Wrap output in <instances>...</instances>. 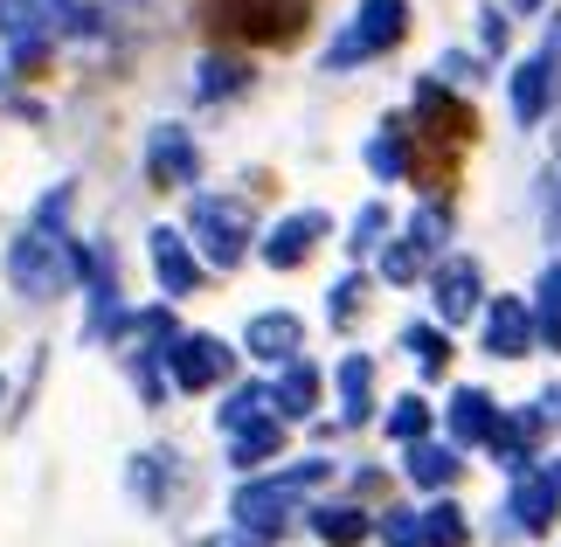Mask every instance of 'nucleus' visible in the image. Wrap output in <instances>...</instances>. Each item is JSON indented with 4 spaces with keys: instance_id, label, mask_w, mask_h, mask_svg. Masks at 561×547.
Here are the masks:
<instances>
[{
    "instance_id": "1",
    "label": "nucleus",
    "mask_w": 561,
    "mask_h": 547,
    "mask_svg": "<svg viewBox=\"0 0 561 547\" xmlns=\"http://www.w3.org/2000/svg\"><path fill=\"white\" fill-rule=\"evenodd\" d=\"M83 264H91V250H77L62 229L49 223H35V229H21L14 243H8V284L21 298H56L70 277H83Z\"/></svg>"
},
{
    "instance_id": "8",
    "label": "nucleus",
    "mask_w": 561,
    "mask_h": 547,
    "mask_svg": "<svg viewBox=\"0 0 561 547\" xmlns=\"http://www.w3.org/2000/svg\"><path fill=\"white\" fill-rule=\"evenodd\" d=\"M146 173H153L160 187H194L202 152H194L187 125H153V133H146Z\"/></svg>"
},
{
    "instance_id": "20",
    "label": "nucleus",
    "mask_w": 561,
    "mask_h": 547,
    "mask_svg": "<svg viewBox=\"0 0 561 547\" xmlns=\"http://www.w3.org/2000/svg\"><path fill=\"white\" fill-rule=\"evenodd\" d=\"M312 534L327 540V547H360L375 527H368V513H360V506H319L312 513Z\"/></svg>"
},
{
    "instance_id": "12",
    "label": "nucleus",
    "mask_w": 561,
    "mask_h": 547,
    "mask_svg": "<svg viewBox=\"0 0 561 547\" xmlns=\"http://www.w3.org/2000/svg\"><path fill=\"white\" fill-rule=\"evenodd\" d=\"M0 42H8L21 62H35L42 42H49V14H42V0H0Z\"/></svg>"
},
{
    "instance_id": "3",
    "label": "nucleus",
    "mask_w": 561,
    "mask_h": 547,
    "mask_svg": "<svg viewBox=\"0 0 561 547\" xmlns=\"http://www.w3.org/2000/svg\"><path fill=\"white\" fill-rule=\"evenodd\" d=\"M402 29H409V0H360L354 21H347V35L327 49V70H354V62L396 49Z\"/></svg>"
},
{
    "instance_id": "24",
    "label": "nucleus",
    "mask_w": 561,
    "mask_h": 547,
    "mask_svg": "<svg viewBox=\"0 0 561 547\" xmlns=\"http://www.w3.org/2000/svg\"><path fill=\"white\" fill-rule=\"evenodd\" d=\"M423 430H430V402L423 396H402L396 409H388V436H396V444H416Z\"/></svg>"
},
{
    "instance_id": "15",
    "label": "nucleus",
    "mask_w": 561,
    "mask_h": 547,
    "mask_svg": "<svg viewBox=\"0 0 561 547\" xmlns=\"http://www.w3.org/2000/svg\"><path fill=\"white\" fill-rule=\"evenodd\" d=\"M271 402H277V415H312L319 409V367L291 354L285 375H277V388H271Z\"/></svg>"
},
{
    "instance_id": "10",
    "label": "nucleus",
    "mask_w": 561,
    "mask_h": 547,
    "mask_svg": "<svg viewBox=\"0 0 561 547\" xmlns=\"http://www.w3.org/2000/svg\"><path fill=\"white\" fill-rule=\"evenodd\" d=\"M153 277H160V292L167 298H187L194 284H202V264H194V250H187V236L181 229H153Z\"/></svg>"
},
{
    "instance_id": "5",
    "label": "nucleus",
    "mask_w": 561,
    "mask_h": 547,
    "mask_svg": "<svg viewBox=\"0 0 561 547\" xmlns=\"http://www.w3.org/2000/svg\"><path fill=\"white\" fill-rule=\"evenodd\" d=\"M554 98H561V14H554V29H548V49L527 56L520 70H513V118L541 125L554 112Z\"/></svg>"
},
{
    "instance_id": "26",
    "label": "nucleus",
    "mask_w": 561,
    "mask_h": 547,
    "mask_svg": "<svg viewBox=\"0 0 561 547\" xmlns=\"http://www.w3.org/2000/svg\"><path fill=\"white\" fill-rule=\"evenodd\" d=\"M264 402H271V388H256V381H250V388H236V396L222 402V430L236 436L243 423H256V415H264Z\"/></svg>"
},
{
    "instance_id": "4",
    "label": "nucleus",
    "mask_w": 561,
    "mask_h": 547,
    "mask_svg": "<svg viewBox=\"0 0 561 547\" xmlns=\"http://www.w3.org/2000/svg\"><path fill=\"white\" fill-rule=\"evenodd\" d=\"M194 243L215 271H236L250 257V208L222 202V194H194Z\"/></svg>"
},
{
    "instance_id": "31",
    "label": "nucleus",
    "mask_w": 561,
    "mask_h": 547,
    "mask_svg": "<svg viewBox=\"0 0 561 547\" xmlns=\"http://www.w3.org/2000/svg\"><path fill=\"white\" fill-rule=\"evenodd\" d=\"M534 194H541V223H548V236L561 243V160L541 173V187H534Z\"/></svg>"
},
{
    "instance_id": "36",
    "label": "nucleus",
    "mask_w": 561,
    "mask_h": 547,
    "mask_svg": "<svg viewBox=\"0 0 561 547\" xmlns=\"http://www.w3.org/2000/svg\"><path fill=\"white\" fill-rule=\"evenodd\" d=\"M513 8H520V14H534V8H541V0H513Z\"/></svg>"
},
{
    "instance_id": "30",
    "label": "nucleus",
    "mask_w": 561,
    "mask_h": 547,
    "mask_svg": "<svg viewBox=\"0 0 561 547\" xmlns=\"http://www.w3.org/2000/svg\"><path fill=\"white\" fill-rule=\"evenodd\" d=\"M423 264H430V257H423L416 243H396V250L381 257V277H388V284H409V277H423Z\"/></svg>"
},
{
    "instance_id": "6",
    "label": "nucleus",
    "mask_w": 561,
    "mask_h": 547,
    "mask_svg": "<svg viewBox=\"0 0 561 547\" xmlns=\"http://www.w3.org/2000/svg\"><path fill=\"white\" fill-rule=\"evenodd\" d=\"M167 367H174L181 388H215L229 375V346L215 333H174L167 340Z\"/></svg>"
},
{
    "instance_id": "23",
    "label": "nucleus",
    "mask_w": 561,
    "mask_h": 547,
    "mask_svg": "<svg viewBox=\"0 0 561 547\" xmlns=\"http://www.w3.org/2000/svg\"><path fill=\"white\" fill-rule=\"evenodd\" d=\"M402 346L416 354V367H423V375H444L450 346H444V333H437V326H409V333H402Z\"/></svg>"
},
{
    "instance_id": "22",
    "label": "nucleus",
    "mask_w": 561,
    "mask_h": 547,
    "mask_svg": "<svg viewBox=\"0 0 561 547\" xmlns=\"http://www.w3.org/2000/svg\"><path fill=\"white\" fill-rule=\"evenodd\" d=\"M243 83H250V70H236V62L208 56V62H202V77H194V98H236Z\"/></svg>"
},
{
    "instance_id": "33",
    "label": "nucleus",
    "mask_w": 561,
    "mask_h": 547,
    "mask_svg": "<svg viewBox=\"0 0 561 547\" xmlns=\"http://www.w3.org/2000/svg\"><path fill=\"white\" fill-rule=\"evenodd\" d=\"M360 292H368V284H360V277H340V284H333V298H327V312H333V326H347V319H354V305H360Z\"/></svg>"
},
{
    "instance_id": "11",
    "label": "nucleus",
    "mask_w": 561,
    "mask_h": 547,
    "mask_svg": "<svg viewBox=\"0 0 561 547\" xmlns=\"http://www.w3.org/2000/svg\"><path fill=\"white\" fill-rule=\"evenodd\" d=\"M534 346V305L527 298H500L485 312V354H500V361H520Z\"/></svg>"
},
{
    "instance_id": "14",
    "label": "nucleus",
    "mask_w": 561,
    "mask_h": 547,
    "mask_svg": "<svg viewBox=\"0 0 561 547\" xmlns=\"http://www.w3.org/2000/svg\"><path fill=\"white\" fill-rule=\"evenodd\" d=\"M298 340H306V333H298V319H291V312H256V319H250V333H243V346H250L256 361H291V354H298Z\"/></svg>"
},
{
    "instance_id": "32",
    "label": "nucleus",
    "mask_w": 561,
    "mask_h": 547,
    "mask_svg": "<svg viewBox=\"0 0 561 547\" xmlns=\"http://www.w3.org/2000/svg\"><path fill=\"white\" fill-rule=\"evenodd\" d=\"M381 534H388V547H430L416 513H388V520H381Z\"/></svg>"
},
{
    "instance_id": "35",
    "label": "nucleus",
    "mask_w": 561,
    "mask_h": 547,
    "mask_svg": "<svg viewBox=\"0 0 561 547\" xmlns=\"http://www.w3.org/2000/svg\"><path fill=\"white\" fill-rule=\"evenodd\" d=\"M541 402H548V409H541V415H548V423H561V388H548V396H541Z\"/></svg>"
},
{
    "instance_id": "17",
    "label": "nucleus",
    "mask_w": 561,
    "mask_h": 547,
    "mask_svg": "<svg viewBox=\"0 0 561 547\" xmlns=\"http://www.w3.org/2000/svg\"><path fill=\"white\" fill-rule=\"evenodd\" d=\"M402 471L416 478L423 492H444L450 478H458V451H450V444H423V436H416V444H409V457H402Z\"/></svg>"
},
{
    "instance_id": "7",
    "label": "nucleus",
    "mask_w": 561,
    "mask_h": 547,
    "mask_svg": "<svg viewBox=\"0 0 561 547\" xmlns=\"http://www.w3.org/2000/svg\"><path fill=\"white\" fill-rule=\"evenodd\" d=\"M430 298H437V319L444 326H465L471 312H479V298H485V277L471 257H444L437 277H430Z\"/></svg>"
},
{
    "instance_id": "37",
    "label": "nucleus",
    "mask_w": 561,
    "mask_h": 547,
    "mask_svg": "<svg viewBox=\"0 0 561 547\" xmlns=\"http://www.w3.org/2000/svg\"><path fill=\"white\" fill-rule=\"evenodd\" d=\"M0 396H8V381H0Z\"/></svg>"
},
{
    "instance_id": "16",
    "label": "nucleus",
    "mask_w": 561,
    "mask_h": 547,
    "mask_svg": "<svg viewBox=\"0 0 561 547\" xmlns=\"http://www.w3.org/2000/svg\"><path fill=\"white\" fill-rule=\"evenodd\" d=\"M492 423H500V409H492L485 388H458V396H450V436H458V444H485Z\"/></svg>"
},
{
    "instance_id": "28",
    "label": "nucleus",
    "mask_w": 561,
    "mask_h": 547,
    "mask_svg": "<svg viewBox=\"0 0 561 547\" xmlns=\"http://www.w3.org/2000/svg\"><path fill=\"white\" fill-rule=\"evenodd\" d=\"M444 229H450V215H444V208H416V223H409V243L430 257V250H444Z\"/></svg>"
},
{
    "instance_id": "9",
    "label": "nucleus",
    "mask_w": 561,
    "mask_h": 547,
    "mask_svg": "<svg viewBox=\"0 0 561 547\" xmlns=\"http://www.w3.org/2000/svg\"><path fill=\"white\" fill-rule=\"evenodd\" d=\"M327 229H333V223H327L319 208H298V215H285V223H277V229L264 236V264H271V271H298Z\"/></svg>"
},
{
    "instance_id": "21",
    "label": "nucleus",
    "mask_w": 561,
    "mask_h": 547,
    "mask_svg": "<svg viewBox=\"0 0 561 547\" xmlns=\"http://www.w3.org/2000/svg\"><path fill=\"white\" fill-rule=\"evenodd\" d=\"M534 333L561 354V264H548L541 284H534Z\"/></svg>"
},
{
    "instance_id": "2",
    "label": "nucleus",
    "mask_w": 561,
    "mask_h": 547,
    "mask_svg": "<svg viewBox=\"0 0 561 547\" xmlns=\"http://www.w3.org/2000/svg\"><path fill=\"white\" fill-rule=\"evenodd\" d=\"M319 478H327V465H319V457H306V465H291V471H277V478H250V486L236 492V506H229L236 527L256 534V540H271L277 527H285V513L319 486Z\"/></svg>"
},
{
    "instance_id": "13",
    "label": "nucleus",
    "mask_w": 561,
    "mask_h": 547,
    "mask_svg": "<svg viewBox=\"0 0 561 547\" xmlns=\"http://www.w3.org/2000/svg\"><path fill=\"white\" fill-rule=\"evenodd\" d=\"M561 506V486H554V471H520V486H513V527L520 534H541L548 520Z\"/></svg>"
},
{
    "instance_id": "27",
    "label": "nucleus",
    "mask_w": 561,
    "mask_h": 547,
    "mask_svg": "<svg viewBox=\"0 0 561 547\" xmlns=\"http://www.w3.org/2000/svg\"><path fill=\"white\" fill-rule=\"evenodd\" d=\"M368 167L381 173V181H402V125H388V133L368 139Z\"/></svg>"
},
{
    "instance_id": "29",
    "label": "nucleus",
    "mask_w": 561,
    "mask_h": 547,
    "mask_svg": "<svg viewBox=\"0 0 561 547\" xmlns=\"http://www.w3.org/2000/svg\"><path fill=\"white\" fill-rule=\"evenodd\" d=\"M381 229H388V208H375V202H368V208L354 215V236H347V250H354V257H368V250L381 243Z\"/></svg>"
},
{
    "instance_id": "19",
    "label": "nucleus",
    "mask_w": 561,
    "mask_h": 547,
    "mask_svg": "<svg viewBox=\"0 0 561 547\" xmlns=\"http://www.w3.org/2000/svg\"><path fill=\"white\" fill-rule=\"evenodd\" d=\"M368 409H375V367L360 354H347L340 361V415H347V423H368Z\"/></svg>"
},
{
    "instance_id": "34",
    "label": "nucleus",
    "mask_w": 561,
    "mask_h": 547,
    "mask_svg": "<svg viewBox=\"0 0 561 547\" xmlns=\"http://www.w3.org/2000/svg\"><path fill=\"white\" fill-rule=\"evenodd\" d=\"M437 70H444L450 83H479V62H471V56H444Z\"/></svg>"
},
{
    "instance_id": "25",
    "label": "nucleus",
    "mask_w": 561,
    "mask_h": 547,
    "mask_svg": "<svg viewBox=\"0 0 561 547\" xmlns=\"http://www.w3.org/2000/svg\"><path fill=\"white\" fill-rule=\"evenodd\" d=\"M423 520V540L430 547H465V513L458 506H430V513H416Z\"/></svg>"
},
{
    "instance_id": "18",
    "label": "nucleus",
    "mask_w": 561,
    "mask_h": 547,
    "mask_svg": "<svg viewBox=\"0 0 561 547\" xmlns=\"http://www.w3.org/2000/svg\"><path fill=\"white\" fill-rule=\"evenodd\" d=\"M277 451H285V430H277L271 415H256V423L236 430V457H229V465H236V471H256V465H271Z\"/></svg>"
}]
</instances>
